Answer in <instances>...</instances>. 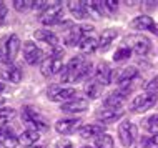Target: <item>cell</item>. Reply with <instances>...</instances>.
Listing matches in <instances>:
<instances>
[{
  "label": "cell",
  "instance_id": "obj_1",
  "mask_svg": "<svg viewBox=\"0 0 158 148\" xmlns=\"http://www.w3.org/2000/svg\"><path fill=\"white\" fill-rule=\"evenodd\" d=\"M92 70V62L85 60L83 57H73L68 62L67 67H63L62 82H77L85 78Z\"/></svg>",
  "mask_w": 158,
  "mask_h": 148
},
{
  "label": "cell",
  "instance_id": "obj_2",
  "mask_svg": "<svg viewBox=\"0 0 158 148\" xmlns=\"http://www.w3.org/2000/svg\"><path fill=\"white\" fill-rule=\"evenodd\" d=\"M20 50V39L15 33H10L0 42V60L5 63H14Z\"/></svg>",
  "mask_w": 158,
  "mask_h": 148
},
{
  "label": "cell",
  "instance_id": "obj_3",
  "mask_svg": "<svg viewBox=\"0 0 158 148\" xmlns=\"http://www.w3.org/2000/svg\"><path fill=\"white\" fill-rule=\"evenodd\" d=\"M42 75L44 77H53V75L60 73L63 70V58H62V52L55 50V53H52L50 57H45V60L42 62Z\"/></svg>",
  "mask_w": 158,
  "mask_h": 148
},
{
  "label": "cell",
  "instance_id": "obj_4",
  "mask_svg": "<svg viewBox=\"0 0 158 148\" xmlns=\"http://www.w3.org/2000/svg\"><path fill=\"white\" fill-rule=\"evenodd\" d=\"M22 120L25 123H28L30 126L37 130H47L48 128V121H47V118L42 115L38 110H35L33 107H23L22 110Z\"/></svg>",
  "mask_w": 158,
  "mask_h": 148
},
{
  "label": "cell",
  "instance_id": "obj_5",
  "mask_svg": "<svg viewBox=\"0 0 158 148\" xmlns=\"http://www.w3.org/2000/svg\"><path fill=\"white\" fill-rule=\"evenodd\" d=\"M125 43H127L125 47L130 48L131 53H136V55H140V57L147 55L152 48L150 39L145 37V35H130V37H127Z\"/></svg>",
  "mask_w": 158,
  "mask_h": 148
},
{
  "label": "cell",
  "instance_id": "obj_6",
  "mask_svg": "<svg viewBox=\"0 0 158 148\" xmlns=\"http://www.w3.org/2000/svg\"><path fill=\"white\" fill-rule=\"evenodd\" d=\"M156 100H158V95L156 93H148V92H145V93L135 97V98L131 100L130 112H133V113H143V112H147V110H150L152 107H155Z\"/></svg>",
  "mask_w": 158,
  "mask_h": 148
},
{
  "label": "cell",
  "instance_id": "obj_7",
  "mask_svg": "<svg viewBox=\"0 0 158 148\" xmlns=\"http://www.w3.org/2000/svg\"><path fill=\"white\" fill-rule=\"evenodd\" d=\"M62 18H63V7L60 2H55V3H50L42 12L40 23L42 25H55V23H60Z\"/></svg>",
  "mask_w": 158,
  "mask_h": 148
},
{
  "label": "cell",
  "instance_id": "obj_8",
  "mask_svg": "<svg viewBox=\"0 0 158 148\" xmlns=\"http://www.w3.org/2000/svg\"><path fill=\"white\" fill-rule=\"evenodd\" d=\"M75 95H77V90H75L73 87L52 85L48 90H47V97H48V100H52V101H62V103L73 100Z\"/></svg>",
  "mask_w": 158,
  "mask_h": 148
},
{
  "label": "cell",
  "instance_id": "obj_9",
  "mask_svg": "<svg viewBox=\"0 0 158 148\" xmlns=\"http://www.w3.org/2000/svg\"><path fill=\"white\" fill-rule=\"evenodd\" d=\"M118 138L123 146H131L136 140V126L131 121H122L118 126Z\"/></svg>",
  "mask_w": 158,
  "mask_h": 148
},
{
  "label": "cell",
  "instance_id": "obj_10",
  "mask_svg": "<svg viewBox=\"0 0 158 148\" xmlns=\"http://www.w3.org/2000/svg\"><path fill=\"white\" fill-rule=\"evenodd\" d=\"M23 58L28 65H37V63L44 62V52L37 47V43H33L32 40L23 42Z\"/></svg>",
  "mask_w": 158,
  "mask_h": 148
},
{
  "label": "cell",
  "instance_id": "obj_11",
  "mask_svg": "<svg viewBox=\"0 0 158 148\" xmlns=\"http://www.w3.org/2000/svg\"><path fill=\"white\" fill-rule=\"evenodd\" d=\"M0 77H2L5 82L10 83H20L22 82V70L19 68L14 63H5V62H0Z\"/></svg>",
  "mask_w": 158,
  "mask_h": 148
},
{
  "label": "cell",
  "instance_id": "obj_12",
  "mask_svg": "<svg viewBox=\"0 0 158 148\" xmlns=\"http://www.w3.org/2000/svg\"><path fill=\"white\" fill-rule=\"evenodd\" d=\"M80 125H82L80 118H60L55 123V130L60 135H70L75 133L77 130H80Z\"/></svg>",
  "mask_w": 158,
  "mask_h": 148
},
{
  "label": "cell",
  "instance_id": "obj_13",
  "mask_svg": "<svg viewBox=\"0 0 158 148\" xmlns=\"http://www.w3.org/2000/svg\"><path fill=\"white\" fill-rule=\"evenodd\" d=\"M115 70L110 68V65L106 62H100L97 65V70H95V80L98 83H102V85H108V83H112L113 82V78H115Z\"/></svg>",
  "mask_w": 158,
  "mask_h": 148
},
{
  "label": "cell",
  "instance_id": "obj_14",
  "mask_svg": "<svg viewBox=\"0 0 158 148\" xmlns=\"http://www.w3.org/2000/svg\"><path fill=\"white\" fill-rule=\"evenodd\" d=\"M125 115V112H123L122 108H100L97 112V118L102 121V123H112V121H117L118 118H122Z\"/></svg>",
  "mask_w": 158,
  "mask_h": 148
},
{
  "label": "cell",
  "instance_id": "obj_15",
  "mask_svg": "<svg viewBox=\"0 0 158 148\" xmlns=\"http://www.w3.org/2000/svg\"><path fill=\"white\" fill-rule=\"evenodd\" d=\"M0 145L3 148H15L19 145V137H17L14 130L7 125L0 126Z\"/></svg>",
  "mask_w": 158,
  "mask_h": 148
},
{
  "label": "cell",
  "instance_id": "obj_16",
  "mask_svg": "<svg viewBox=\"0 0 158 148\" xmlns=\"http://www.w3.org/2000/svg\"><path fill=\"white\" fill-rule=\"evenodd\" d=\"M62 112L63 113H82L88 110V100L87 98H73L70 101L62 103Z\"/></svg>",
  "mask_w": 158,
  "mask_h": 148
},
{
  "label": "cell",
  "instance_id": "obj_17",
  "mask_svg": "<svg viewBox=\"0 0 158 148\" xmlns=\"http://www.w3.org/2000/svg\"><path fill=\"white\" fill-rule=\"evenodd\" d=\"M105 133V125L100 123H90L80 128V137L82 138H98Z\"/></svg>",
  "mask_w": 158,
  "mask_h": 148
},
{
  "label": "cell",
  "instance_id": "obj_18",
  "mask_svg": "<svg viewBox=\"0 0 158 148\" xmlns=\"http://www.w3.org/2000/svg\"><path fill=\"white\" fill-rule=\"evenodd\" d=\"M83 30H82V25L80 27H72L70 30L65 33V37H63V42H65L67 47H75V45H78L80 42L83 39Z\"/></svg>",
  "mask_w": 158,
  "mask_h": 148
},
{
  "label": "cell",
  "instance_id": "obj_19",
  "mask_svg": "<svg viewBox=\"0 0 158 148\" xmlns=\"http://www.w3.org/2000/svg\"><path fill=\"white\" fill-rule=\"evenodd\" d=\"M125 100H127V95H123L122 92L115 90V92H112V93H108L105 97L103 105L106 108H122V105L125 103Z\"/></svg>",
  "mask_w": 158,
  "mask_h": 148
},
{
  "label": "cell",
  "instance_id": "obj_20",
  "mask_svg": "<svg viewBox=\"0 0 158 148\" xmlns=\"http://www.w3.org/2000/svg\"><path fill=\"white\" fill-rule=\"evenodd\" d=\"M117 37H118V30H115V28H106V30H103L100 40H98V48H100L102 52L108 50L110 45L117 40Z\"/></svg>",
  "mask_w": 158,
  "mask_h": 148
},
{
  "label": "cell",
  "instance_id": "obj_21",
  "mask_svg": "<svg viewBox=\"0 0 158 148\" xmlns=\"http://www.w3.org/2000/svg\"><path fill=\"white\" fill-rule=\"evenodd\" d=\"M38 140H40V135H38L37 130H23V132L19 135V143L23 146H27V148L37 145Z\"/></svg>",
  "mask_w": 158,
  "mask_h": 148
},
{
  "label": "cell",
  "instance_id": "obj_22",
  "mask_svg": "<svg viewBox=\"0 0 158 148\" xmlns=\"http://www.w3.org/2000/svg\"><path fill=\"white\" fill-rule=\"evenodd\" d=\"M153 25H155V22L148 15H138L130 22V27L135 28V30H152Z\"/></svg>",
  "mask_w": 158,
  "mask_h": 148
},
{
  "label": "cell",
  "instance_id": "obj_23",
  "mask_svg": "<svg viewBox=\"0 0 158 148\" xmlns=\"http://www.w3.org/2000/svg\"><path fill=\"white\" fill-rule=\"evenodd\" d=\"M33 37H35L37 40L44 42V43L50 45L52 48H55V50H57L58 39H57V35H55V33H53L52 30H37L35 33H33Z\"/></svg>",
  "mask_w": 158,
  "mask_h": 148
},
{
  "label": "cell",
  "instance_id": "obj_24",
  "mask_svg": "<svg viewBox=\"0 0 158 148\" xmlns=\"http://www.w3.org/2000/svg\"><path fill=\"white\" fill-rule=\"evenodd\" d=\"M78 48H80V52H82L83 55H92L98 48V40L95 39V37H92V35L83 37L82 42L78 43Z\"/></svg>",
  "mask_w": 158,
  "mask_h": 148
},
{
  "label": "cell",
  "instance_id": "obj_25",
  "mask_svg": "<svg viewBox=\"0 0 158 148\" xmlns=\"http://www.w3.org/2000/svg\"><path fill=\"white\" fill-rule=\"evenodd\" d=\"M85 93H87L88 98H98V97L102 95V92H103V85L102 83H98L95 78L92 80V82H88L87 85H85Z\"/></svg>",
  "mask_w": 158,
  "mask_h": 148
},
{
  "label": "cell",
  "instance_id": "obj_26",
  "mask_svg": "<svg viewBox=\"0 0 158 148\" xmlns=\"http://www.w3.org/2000/svg\"><path fill=\"white\" fill-rule=\"evenodd\" d=\"M68 3V10H70V14L75 17L77 20H83L85 17H87V10H85L83 3L82 2H75V0H72V2H67Z\"/></svg>",
  "mask_w": 158,
  "mask_h": 148
},
{
  "label": "cell",
  "instance_id": "obj_27",
  "mask_svg": "<svg viewBox=\"0 0 158 148\" xmlns=\"http://www.w3.org/2000/svg\"><path fill=\"white\" fill-rule=\"evenodd\" d=\"M138 78V70L135 67H128V68H123L122 73L118 75V83H127V82H135Z\"/></svg>",
  "mask_w": 158,
  "mask_h": 148
},
{
  "label": "cell",
  "instance_id": "obj_28",
  "mask_svg": "<svg viewBox=\"0 0 158 148\" xmlns=\"http://www.w3.org/2000/svg\"><path fill=\"white\" fill-rule=\"evenodd\" d=\"M145 130H148L152 135H158V115H152L143 121Z\"/></svg>",
  "mask_w": 158,
  "mask_h": 148
},
{
  "label": "cell",
  "instance_id": "obj_29",
  "mask_svg": "<svg viewBox=\"0 0 158 148\" xmlns=\"http://www.w3.org/2000/svg\"><path fill=\"white\" fill-rule=\"evenodd\" d=\"M14 117H15V108H12V107H2V108H0V126L7 125V121L12 120Z\"/></svg>",
  "mask_w": 158,
  "mask_h": 148
},
{
  "label": "cell",
  "instance_id": "obj_30",
  "mask_svg": "<svg viewBox=\"0 0 158 148\" xmlns=\"http://www.w3.org/2000/svg\"><path fill=\"white\" fill-rule=\"evenodd\" d=\"M82 3H83L85 10H87V15H90L93 20H98L102 17L100 10H98V7H97V2H82Z\"/></svg>",
  "mask_w": 158,
  "mask_h": 148
},
{
  "label": "cell",
  "instance_id": "obj_31",
  "mask_svg": "<svg viewBox=\"0 0 158 148\" xmlns=\"http://www.w3.org/2000/svg\"><path fill=\"white\" fill-rule=\"evenodd\" d=\"M95 148H113V138L108 133H103L95 140Z\"/></svg>",
  "mask_w": 158,
  "mask_h": 148
},
{
  "label": "cell",
  "instance_id": "obj_32",
  "mask_svg": "<svg viewBox=\"0 0 158 148\" xmlns=\"http://www.w3.org/2000/svg\"><path fill=\"white\" fill-rule=\"evenodd\" d=\"M14 8L17 12H27L30 10V8H33V2L32 0H14Z\"/></svg>",
  "mask_w": 158,
  "mask_h": 148
},
{
  "label": "cell",
  "instance_id": "obj_33",
  "mask_svg": "<svg viewBox=\"0 0 158 148\" xmlns=\"http://www.w3.org/2000/svg\"><path fill=\"white\" fill-rule=\"evenodd\" d=\"M130 55H131V50L128 48V47H120L115 52V62H123V60H128L130 58Z\"/></svg>",
  "mask_w": 158,
  "mask_h": 148
},
{
  "label": "cell",
  "instance_id": "obj_34",
  "mask_svg": "<svg viewBox=\"0 0 158 148\" xmlns=\"http://www.w3.org/2000/svg\"><path fill=\"white\" fill-rule=\"evenodd\" d=\"M145 92H148V93H156V92H158V73L150 80V82L147 83V87H145Z\"/></svg>",
  "mask_w": 158,
  "mask_h": 148
},
{
  "label": "cell",
  "instance_id": "obj_35",
  "mask_svg": "<svg viewBox=\"0 0 158 148\" xmlns=\"http://www.w3.org/2000/svg\"><path fill=\"white\" fill-rule=\"evenodd\" d=\"M55 148H73V143H72L68 138H62L55 143Z\"/></svg>",
  "mask_w": 158,
  "mask_h": 148
},
{
  "label": "cell",
  "instance_id": "obj_36",
  "mask_svg": "<svg viewBox=\"0 0 158 148\" xmlns=\"http://www.w3.org/2000/svg\"><path fill=\"white\" fill-rule=\"evenodd\" d=\"M50 5V2H45V0H38V2H33V8L35 10H40V8H47Z\"/></svg>",
  "mask_w": 158,
  "mask_h": 148
},
{
  "label": "cell",
  "instance_id": "obj_37",
  "mask_svg": "<svg viewBox=\"0 0 158 148\" xmlns=\"http://www.w3.org/2000/svg\"><path fill=\"white\" fill-rule=\"evenodd\" d=\"M148 146H152L150 138H142V140L138 142V145H136V148H148Z\"/></svg>",
  "mask_w": 158,
  "mask_h": 148
},
{
  "label": "cell",
  "instance_id": "obj_38",
  "mask_svg": "<svg viewBox=\"0 0 158 148\" xmlns=\"http://www.w3.org/2000/svg\"><path fill=\"white\" fill-rule=\"evenodd\" d=\"M5 15H7V7L3 5V2H0V23L5 22Z\"/></svg>",
  "mask_w": 158,
  "mask_h": 148
},
{
  "label": "cell",
  "instance_id": "obj_39",
  "mask_svg": "<svg viewBox=\"0 0 158 148\" xmlns=\"http://www.w3.org/2000/svg\"><path fill=\"white\" fill-rule=\"evenodd\" d=\"M150 140H152V145H158V135H152Z\"/></svg>",
  "mask_w": 158,
  "mask_h": 148
},
{
  "label": "cell",
  "instance_id": "obj_40",
  "mask_svg": "<svg viewBox=\"0 0 158 148\" xmlns=\"http://www.w3.org/2000/svg\"><path fill=\"white\" fill-rule=\"evenodd\" d=\"M152 32L155 33V35H158V23H155L153 25V28H152Z\"/></svg>",
  "mask_w": 158,
  "mask_h": 148
},
{
  "label": "cell",
  "instance_id": "obj_41",
  "mask_svg": "<svg viewBox=\"0 0 158 148\" xmlns=\"http://www.w3.org/2000/svg\"><path fill=\"white\" fill-rule=\"evenodd\" d=\"M3 90H5V85H3L2 82H0V92H3Z\"/></svg>",
  "mask_w": 158,
  "mask_h": 148
},
{
  "label": "cell",
  "instance_id": "obj_42",
  "mask_svg": "<svg viewBox=\"0 0 158 148\" xmlns=\"http://www.w3.org/2000/svg\"><path fill=\"white\" fill-rule=\"evenodd\" d=\"M3 101H5V98H3V97H0V105H3Z\"/></svg>",
  "mask_w": 158,
  "mask_h": 148
},
{
  "label": "cell",
  "instance_id": "obj_43",
  "mask_svg": "<svg viewBox=\"0 0 158 148\" xmlns=\"http://www.w3.org/2000/svg\"><path fill=\"white\" fill-rule=\"evenodd\" d=\"M28 148H44V146H40V145H33V146H28Z\"/></svg>",
  "mask_w": 158,
  "mask_h": 148
},
{
  "label": "cell",
  "instance_id": "obj_44",
  "mask_svg": "<svg viewBox=\"0 0 158 148\" xmlns=\"http://www.w3.org/2000/svg\"><path fill=\"white\" fill-rule=\"evenodd\" d=\"M82 148H95V146H82Z\"/></svg>",
  "mask_w": 158,
  "mask_h": 148
}]
</instances>
